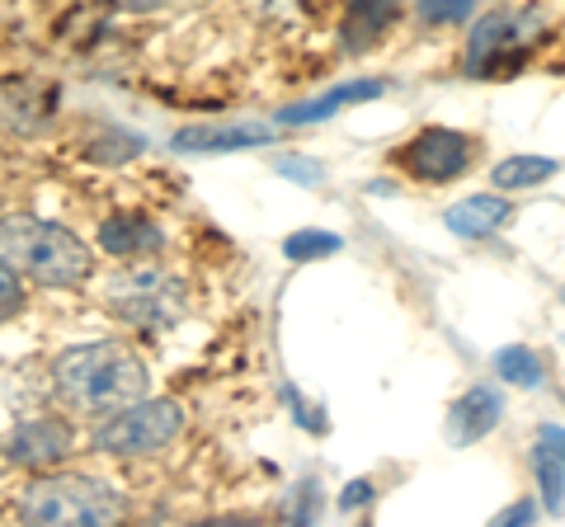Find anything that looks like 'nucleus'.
Here are the masks:
<instances>
[{
	"label": "nucleus",
	"instance_id": "nucleus-1",
	"mask_svg": "<svg viewBox=\"0 0 565 527\" xmlns=\"http://www.w3.org/2000/svg\"><path fill=\"white\" fill-rule=\"evenodd\" d=\"M57 396L66 410H76L85 419H109L118 410L137 406L147 396V363H141L128 344H76L66 348L52 367Z\"/></svg>",
	"mask_w": 565,
	"mask_h": 527
},
{
	"label": "nucleus",
	"instance_id": "nucleus-2",
	"mask_svg": "<svg viewBox=\"0 0 565 527\" xmlns=\"http://www.w3.org/2000/svg\"><path fill=\"white\" fill-rule=\"evenodd\" d=\"M0 259L14 273L43 288H81L95 269V255L76 232L43 217H6L0 222Z\"/></svg>",
	"mask_w": 565,
	"mask_h": 527
},
{
	"label": "nucleus",
	"instance_id": "nucleus-3",
	"mask_svg": "<svg viewBox=\"0 0 565 527\" xmlns=\"http://www.w3.org/2000/svg\"><path fill=\"white\" fill-rule=\"evenodd\" d=\"M128 514V499L109 490L104 481H85V476H43L24 490L20 499V518L39 523V527H104L118 523Z\"/></svg>",
	"mask_w": 565,
	"mask_h": 527
},
{
	"label": "nucleus",
	"instance_id": "nucleus-4",
	"mask_svg": "<svg viewBox=\"0 0 565 527\" xmlns=\"http://www.w3.org/2000/svg\"><path fill=\"white\" fill-rule=\"evenodd\" d=\"M104 302L128 325H166L184 311V283L161 264H132L104 288Z\"/></svg>",
	"mask_w": 565,
	"mask_h": 527
},
{
	"label": "nucleus",
	"instance_id": "nucleus-5",
	"mask_svg": "<svg viewBox=\"0 0 565 527\" xmlns=\"http://www.w3.org/2000/svg\"><path fill=\"white\" fill-rule=\"evenodd\" d=\"M184 429V410L174 400H147L141 396L137 406L118 410L104 419V429L95 433V448L99 452H114V456H151L170 448Z\"/></svg>",
	"mask_w": 565,
	"mask_h": 527
},
{
	"label": "nucleus",
	"instance_id": "nucleus-6",
	"mask_svg": "<svg viewBox=\"0 0 565 527\" xmlns=\"http://www.w3.org/2000/svg\"><path fill=\"white\" fill-rule=\"evenodd\" d=\"M401 165L424 184H448L471 170V137L452 128H424L401 147Z\"/></svg>",
	"mask_w": 565,
	"mask_h": 527
},
{
	"label": "nucleus",
	"instance_id": "nucleus-7",
	"mask_svg": "<svg viewBox=\"0 0 565 527\" xmlns=\"http://www.w3.org/2000/svg\"><path fill=\"white\" fill-rule=\"evenodd\" d=\"M514 217L509 213V203L500 198V193H476V198H462V203H452L444 222H448V232L452 236H462V240H481V236H494L500 226Z\"/></svg>",
	"mask_w": 565,
	"mask_h": 527
},
{
	"label": "nucleus",
	"instance_id": "nucleus-8",
	"mask_svg": "<svg viewBox=\"0 0 565 527\" xmlns=\"http://www.w3.org/2000/svg\"><path fill=\"white\" fill-rule=\"evenodd\" d=\"M386 95L382 80H349V85H334L330 95L311 99V104H292V109H282L278 122H288V128H307V122H321V118H334L344 109V104H363V99H377Z\"/></svg>",
	"mask_w": 565,
	"mask_h": 527
},
{
	"label": "nucleus",
	"instance_id": "nucleus-9",
	"mask_svg": "<svg viewBox=\"0 0 565 527\" xmlns=\"http://www.w3.org/2000/svg\"><path fill=\"white\" fill-rule=\"evenodd\" d=\"M401 20V0H349L344 10V43L349 47H373L382 33Z\"/></svg>",
	"mask_w": 565,
	"mask_h": 527
},
{
	"label": "nucleus",
	"instance_id": "nucleus-10",
	"mask_svg": "<svg viewBox=\"0 0 565 527\" xmlns=\"http://www.w3.org/2000/svg\"><path fill=\"white\" fill-rule=\"evenodd\" d=\"M514 39H519V20H514V14H504V10H500V14H486V20L471 29L467 66L486 76L490 66H500V57L509 52V43H514Z\"/></svg>",
	"mask_w": 565,
	"mask_h": 527
},
{
	"label": "nucleus",
	"instance_id": "nucleus-11",
	"mask_svg": "<svg viewBox=\"0 0 565 527\" xmlns=\"http://www.w3.org/2000/svg\"><path fill=\"white\" fill-rule=\"evenodd\" d=\"M71 448V433L57 419H39V424H20L10 438V456L14 462H29V466H43V462H57V456Z\"/></svg>",
	"mask_w": 565,
	"mask_h": 527
},
{
	"label": "nucleus",
	"instance_id": "nucleus-12",
	"mask_svg": "<svg viewBox=\"0 0 565 527\" xmlns=\"http://www.w3.org/2000/svg\"><path fill=\"white\" fill-rule=\"evenodd\" d=\"M494 424H500V396H494L490 386H471L452 410V443H476V438H486Z\"/></svg>",
	"mask_w": 565,
	"mask_h": 527
},
{
	"label": "nucleus",
	"instance_id": "nucleus-13",
	"mask_svg": "<svg viewBox=\"0 0 565 527\" xmlns=\"http://www.w3.org/2000/svg\"><path fill=\"white\" fill-rule=\"evenodd\" d=\"M269 132L264 128H189L174 137L180 151H241V147H264Z\"/></svg>",
	"mask_w": 565,
	"mask_h": 527
},
{
	"label": "nucleus",
	"instance_id": "nucleus-14",
	"mask_svg": "<svg viewBox=\"0 0 565 527\" xmlns=\"http://www.w3.org/2000/svg\"><path fill=\"white\" fill-rule=\"evenodd\" d=\"M104 250L109 255H122V259H137L141 250H156L161 245V232H156L151 222H141V217H114V222H104Z\"/></svg>",
	"mask_w": 565,
	"mask_h": 527
},
{
	"label": "nucleus",
	"instance_id": "nucleus-15",
	"mask_svg": "<svg viewBox=\"0 0 565 527\" xmlns=\"http://www.w3.org/2000/svg\"><path fill=\"white\" fill-rule=\"evenodd\" d=\"M556 170H561V161H552V155H509V161H500L490 170V184H500L504 193L537 189V184L552 180Z\"/></svg>",
	"mask_w": 565,
	"mask_h": 527
},
{
	"label": "nucleus",
	"instance_id": "nucleus-16",
	"mask_svg": "<svg viewBox=\"0 0 565 527\" xmlns=\"http://www.w3.org/2000/svg\"><path fill=\"white\" fill-rule=\"evenodd\" d=\"M533 466H537V485H542V499L552 514H565V462L552 452L537 438V456H533Z\"/></svg>",
	"mask_w": 565,
	"mask_h": 527
},
{
	"label": "nucleus",
	"instance_id": "nucleus-17",
	"mask_svg": "<svg viewBox=\"0 0 565 527\" xmlns=\"http://www.w3.org/2000/svg\"><path fill=\"white\" fill-rule=\"evenodd\" d=\"M494 367H500V377L514 381V386H537L542 381V363H537L533 348H523V344L500 348V354H494Z\"/></svg>",
	"mask_w": 565,
	"mask_h": 527
},
{
	"label": "nucleus",
	"instance_id": "nucleus-18",
	"mask_svg": "<svg viewBox=\"0 0 565 527\" xmlns=\"http://www.w3.org/2000/svg\"><path fill=\"white\" fill-rule=\"evenodd\" d=\"M340 250V236H330V232H297L288 236V245H282V255L288 259H321V255H334Z\"/></svg>",
	"mask_w": 565,
	"mask_h": 527
},
{
	"label": "nucleus",
	"instance_id": "nucleus-19",
	"mask_svg": "<svg viewBox=\"0 0 565 527\" xmlns=\"http://www.w3.org/2000/svg\"><path fill=\"white\" fill-rule=\"evenodd\" d=\"M424 20H434V24H457V20H467L476 0H415Z\"/></svg>",
	"mask_w": 565,
	"mask_h": 527
},
{
	"label": "nucleus",
	"instance_id": "nucleus-20",
	"mask_svg": "<svg viewBox=\"0 0 565 527\" xmlns=\"http://www.w3.org/2000/svg\"><path fill=\"white\" fill-rule=\"evenodd\" d=\"M20 306H24V283H20V273H14L10 264L0 259V321L20 315Z\"/></svg>",
	"mask_w": 565,
	"mask_h": 527
},
{
	"label": "nucleus",
	"instance_id": "nucleus-21",
	"mask_svg": "<svg viewBox=\"0 0 565 527\" xmlns=\"http://www.w3.org/2000/svg\"><path fill=\"white\" fill-rule=\"evenodd\" d=\"M278 170L282 174H297V180H302V184H316V180H321V165H316V161H302V155H282V161H278Z\"/></svg>",
	"mask_w": 565,
	"mask_h": 527
},
{
	"label": "nucleus",
	"instance_id": "nucleus-22",
	"mask_svg": "<svg viewBox=\"0 0 565 527\" xmlns=\"http://www.w3.org/2000/svg\"><path fill=\"white\" fill-rule=\"evenodd\" d=\"M542 443H546V448H552V452L561 456V462H565V429H556V424H546V429H542Z\"/></svg>",
	"mask_w": 565,
	"mask_h": 527
},
{
	"label": "nucleus",
	"instance_id": "nucleus-23",
	"mask_svg": "<svg viewBox=\"0 0 565 527\" xmlns=\"http://www.w3.org/2000/svg\"><path fill=\"white\" fill-rule=\"evenodd\" d=\"M114 6L132 10V14H147V10H161V6H170V0H114Z\"/></svg>",
	"mask_w": 565,
	"mask_h": 527
}]
</instances>
